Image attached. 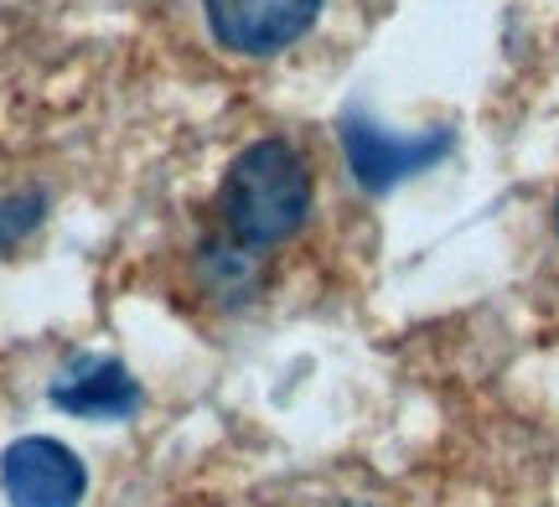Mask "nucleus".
<instances>
[{"label":"nucleus","instance_id":"nucleus-1","mask_svg":"<svg viewBox=\"0 0 559 507\" xmlns=\"http://www.w3.org/2000/svg\"><path fill=\"white\" fill-rule=\"evenodd\" d=\"M317 207V177L311 161L290 141H254L228 166L218 192L223 233L243 249H275L296 239Z\"/></svg>","mask_w":559,"mask_h":507},{"label":"nucleus","instance_id":"nucleus-5","mask_svg":"<svg viewBox=\"0 0 559 507\" xmlns=\"http://www.w3.org/2000/svg\"><path fill=\"white\" fill-rule=\"evenodd\" d=\"M52 405L62 414H73V420H130V414H140L145 394H140V378L124 363L83 352V358L58 367Z\"/></svg>","mask_w":559,"mask_h":507},{"label":"nucleus","instance_id":"nucleus-4","mask_svg":"<svg viewBox=\"0 0 559 507\" xmlns=\"http://www.w3.org/2000/svg\"><path fill=\"white\" fill-rule=\"evenodd\" d=\"M0 487L11 507H79L88 492V471L52 435H26L0 456Z\"/></svg>","mask_w":559,"mask_h":507},{"label":"nucleus","instance_id":"nucleus-8","mask_svg":"<svg viewBox=\"0 0 559 507\" xmlns=\"http://www.w3.org/2000/svg\"><path fill=\"white\" fill-rule=\"evenodd\" d=\"M555 239H559V197H555Z\"/></svg>","mask_w":559,"mask_h":507},{"label":"nucleus","instance_id":"nucleus-3","mask_svg":"<svg viewBox=\"0 0 559 507\" xmlns=\"http://www.w3.org/2000/svg\"><path fill=\"white\" fill-rule=\"evenodd\" d=\"M202 11L228 52L275 58L311 32V21L321 16V0H202Z\"/></svg>","mask_w":559,"mask_h":507},{"label":"nucleus","instance_id":"nucleus-6","mask_svg":"<svg viewBox=\"0 0 559 507\" xmlns=\"http://www.w3.org/2000/svg\"><path fill=\"white\" fill-rule=\"evenodd\" d=\"M198 275H202V285H207V295H218V301H243V295H254V285H260V254L234 244V239H223V244L202 249Z\"/></svg>","mask_w":559,"mask_h":507},{"label":"nucleus","instance_id":"nucleus-2","mask_svg":"<svg viewBox=\"0 0 559 507\" xmlns=\"http://www.w3.org/2000/svg\"><path fill=\"white\" fill-rule=\"evenodd\" d=\"M445 150H451V130L394 135V130L362 120V114L342 120V156H347V171H353V182L362 192H394L400 182L430 171Z\"/></svg>","mask_w":559,"mask_h":507},{"label":"nucleus","instance_id":"nucleus-7","mask_svg":"<svg viewBox=\"0 0 559 507\" xmlns=\"http://www.w3.org/2000/svg\"><path fill=\"white\" fill-rule=\"evenodd\" d=\"M47 218V197L41 192H11L0 197V254H16Z\"/></svg>","mask_w":559,"mask_h":507}]
</instances>
